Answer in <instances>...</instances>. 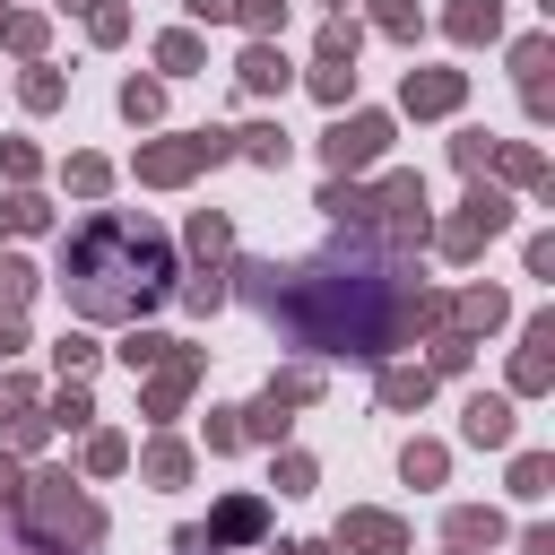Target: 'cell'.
<instances>
[{
    "label": "cell",
    "mask_w": 555,
    "mask_h": 555,
    "mask_svg": "<svg viewBox=\"0 0 555 555\" xmlns=\"http://www.w3.org/2000/svg\"><path fill=\"white\" fill-rule=\"evenodd\" d=\"M234 278H243L234 295H243L269 330H286L304 356H364V364H382L390 347L434 338V330L451 321V295L416 286L408 260L382 251L373 225H347V234H338L330 251H312V260H243Z\"/></svg>",
    "instance_id": "obj_1"
},
{
    "label": "cell",
    "mask_w": 555,
    "mask_h": 555,
    "mask_svg": "<svg viewBox=\"0 0 555 555\" xmlns=\"http://www.w3.org/2000/svg\"><path fill=\"white\" fill-rule=\"evenodd\" d=\"M173 243L156 217H130V208H95L78 234H61V295H69V321H139L147 304L173 295Z\"/></svg>",
    "instance_id": "obj_2"
},
{
    "label": "cell",
    "mask_w": 555,
    "mask_h": 555,
    "mask_svg": "<svg viewBox=\"0 0 555 555\" xmlns=\"http://www.w3.org/2000/svg\"><path fill=\"white\" fill-rule=\"evenodd\" d=\"M17 520H26V546H35V555H87V546L104 538V512L78 494V477H69V468H43V477H26V494H17Z\"/></svg>",
    "instance_id": "obj_3"
},
{
    "label": "cell",
    "mask_w": 555,
    "mask_h": 555,
    "mask_svg": "<svg viewBox=\"0 0 555 555\" xmlns=\"http://www.w3.org/2000/svg\"><path fill=\"white\" fill-rule=\"evenodd\" d=\"M234 156V130H182V139H147L139 156H130V173L147 182V191H182L191 173H208V165H225Z\"/></svg>",
    "instance_id": "obj_4"
},
{
    "label": "cell",
    "mask_w": 555,
    "mask_h": 555,
    "mask_svg": "<svg viewBox=\"0 0 555 555\" xmlns=\"http://www.w3.org/2000/svg\"><path fill=\"white\" fill-rule=\"evenodd\" d=\"M503 225H512V199H503V191H494V182L477 173V191L460 199V217H451V225H434L425 243H434L442 260H477V251H486V243H494Z\"/></svg>",
    "instance_id": "obj_5"
},
{
    "label": "cell",
    "mask_w": 555,
    "mask_h": 555,
    "mask_svg": "<svg viewBox=\"0 0 555 555\" xmlns=\"http://www.w3.org/2000/svg\"><path fill=\"white\" fill-rule=\"evenodd\" d=\"M269 529V503L260 494H225L208 520H182L173 529V555H225V546H251Z\"/></svg>",
    "instance_id": "obj_6"
},
{
    "label": "cell",
    "mask_w": 555,
    "mask_h": 555,
    "mask_svg": "<svg viewBox=\"0 0 555 555\" xmlns=\"http://www.w3.org/2000/svg\"><path fill=\"white\" fill-rule=\"evenodd\" d=\"M382 147H390V113H338L321 130V165L330 173H364V165H382Z\"/></svg>",
    "instance_id": "obj_7"
},
{
    "label": "cell",
    "mask_w": 555,
    "mask_h": 555,
    "mask_svg": "<svg viewBox=\"0 0 555 555\" xmlns=\"http://www.w3.org/2000/svg\"><path fill=\"white\" fill-rule=\"evenodd\" d=\"M199 373H208V356H199V347H173L165 364H147V382H139V416H147V425H173V416H182V399L199 390Z\"/></svg>",
    "instance_id": "obj_8"
},
{
    "label": "cell",
    "mask_w": 555,
    "mask_h": 555,
    "mask_svg": "<svg viewBox=\"0 0 555 555\" xmlns=\"http://www.w3.org/2000/svg\"><path fill=\"white\" fill-rule=\"evenodd\" d=\"M460 95H468V69H408L399 78V113H416V121L460 113Z\"/></svg>",
    "instance_id": "obj_9"
},
{
    "label": "cell",
    "mask_w": 555,
    "mask_h": 555,
    "mask_svg": "<svg viewBox=\"0 0 555 555\" xmlns=\"http://www.w3.org/2000/svg\"><path fill=\"white\" fill-rule=\"evenodd\" d=\"M338 555H408L399 512H338Z\"/></svg>",
    "instance_id": "obj_10"
},
{
    "label": "cell",
    "mask_w": 555,
    "mask_h": 555,
    "mask_svg": "<svg viewBox=\"0 0 555 555\" xmlns=\"http://www.w3.org/2000/svg\"><path fill=\"white\" fill-rule=\"evenodd\" d=\"M512 434H520L512 390H477V399H468V416H460V442H477V451H512Z\"/></svg>",
    "instance_id": "obj_11"
},
{
    "label": "cell",
    "mask_w": 555,
    "mask_h": 555,
    "mask_svg": "<svg viewBox=\"0 0 555 555\" xmlns=\"http://www.w3.org/2000/svg\"><path fill=\"white\" fill-rule=\"evenodd\" d=\"M234 78H243V95H286L295 87V61L278 52V35H251L243 61H234Z\"/></svg>",
    "instance_id": "obj_12"
},
{
    "label": "cell",
    "mask_w": 555,
    "mask_h": 555,
    "mask_svg": "<svg viewBox=\"0 0 555 555\" xmlns=\"http://www.w3.org/2000/svg\"><path fill=\"white\" fill-rule=\"evenodd\" d=\"M555 382V312H529L520 356H512V390H546Z\"/></svg>",
    "instance_id": "obj_13"
},
{
    "label": "cell",
    "mask_w": 555,
    "mask_h": 555,
    "mask_svg": "<svg viewBox=\"0 0 555 555\" xmlns=\"http://www.w3.org/2000/svg\"><path fill=\"white\" fill-rule=\"evenodd\" d=\"M503 312H512V304H503V286H460V295H451V330H460V338L503 330Z\"/></svg>",
    "instance_id": "obj_14"
},
{
    "label": "cell",
    "mask_w": 555,
    "mask_h": 555,
    "mask_svg": "<svg viewBox=\"0 0 555 555\" xmlns=\"http://www.w3.org/2000/svg\"><path fill=\"white\" fill-rule=\"evenodd\" d=\"M442 538L451 546H503V512L494 503H451L442 512Z\"/></svg>",
    "instance_id": "obj_15"
},
{
    "label": "cell",
    "mask_w": 555,
    "mask_h": 555,
    "mask_svg": "<svg viewBox=\"0 0 555 555\" xmlns=\"http://www.w3.org/2000/svg\"><path fill=\"white\" fill-rule=\"evenodd\" d=\"M373 390H382V408H390V416H408V408H425V399H434V373H425V364H382V382H373Z\"/></svg>",
    "instance_id": "obj_16"
},
{
    "label": "cell",
    "mask_w": 555,
    "mask_h": 555,
    "mask_svg": "<svg viewBox=\"0 0 555 555\" xmlns=\"http://www.w3.org/2000/svg\"><path fill=\"white\" fill-rule=\"evenodd\" d=\"M486 173H503V182H529V191H555V173H546V165H538V147H520V139H494Z\"/></svg>",
    "instance_id": "obj_17"
},
{
    "label": "cell",
    "mask_w": 555,
    "mask_h": 555,
    "mask_svg": "<svg viewBox=\"0 0 555 555\" xmlns=\"http://www.w3.org/2000/svg\"><path fill=\"white\" fill-rule=\"evenodd\" d=\"M43 416L69 425V434H87V425H95V390H87V373H61V390L43 399Z\"/></svg>",
    "instance_id": "obj_18"
},
{
    "label": "cell",
    "mask_w": 555,
    "mask_h": 555,
    "mask_svg": "<svg viewBox=\"0 0 555 555\" xmlns=\"http://www.w3.org/2000/svg\"><path fill=\"white\" fill-rule=\"evenodd\" d=\"M451 43H494L503 35V0H451Z\"/></svg>",
    "instance_id": "obj_19"
},
{
    "label": "cell",
    "mask_w": 555,
    "mask_h": 555,
    "mask_svg": "<svg viewBox=\"0 0 555 555\" xmlns=\"http://www.w3.org/2000/svg\"><path fill=\"white\" fill-rule=\"evenodd\" d=\"M139 477H147V486H182V477H191V442H173V434H156V442L139 451Z\"/></svg>",
    "instance_id": "obj_20"
},
{
    "label": "cell",
    "mask_w": 555,
    "mask_h": 555,
    "mask_svg": "<svg viewBox=\"0 0 555 555\" xmlns=\"http://www.w3.org/2000/svg\"><path fill=\"white\" fill-rule=\"evenodd\" d=\"M199 61H208V43H199L191 26H165V35H156V69H165V78H191Z\"/></svg>",
    "instance_id": "obj_21"
},
{
    "label": "cell",
    "mask_w": 555,
    "mask_h": 555,
    "mask_svg": "<svg viewBox=\"0 0 555 555\" xmlns=\"http://www.w3.org/2000/svg\"><path fill=\"white\" fill-rule=\"evenodd\" d=\"M321 208H330L338 225H373V191H364V182H347V173H330V182H321Z\"/></svg>",
    "instance_id": "obj_22"
},
{
    "label": "cell",
    "mask_w": 555,
    "mask_h": 555,
    "mask_svg": "<svg viewBox=\"0 0 555 555\" xmlns=\"http://www.w3.org/2000/svg\"><path fill=\"white\" fill-rule=\"evenodd\" d=\"M286 147H295V139H286L278 121H251V130H234V156H251V165H269V173L286 165Z\"/></svg>",
    "instance_id": "obj_23"
},
{
    "label": "cell",
    "mask_w": 555,
    "mask_h": 555,
    "mask_svg": "<svg viewBox=\"0 0 555 555\" xmlns=\"http://www.w3.org/2000/svg\"><path fill=\"white\" fill-rule=\"evenodd\" d=\"M234 425H243V442H269V451H278V442H286V425H295V416H286V408H278V399H251V408H234Z\"/></svg>",
    "instance_id": "obj_24"
},
{
    "label": "cell",
    "mask_w": 555,
    "mask_h": 555,
    "mask_svg": "<svg viewBox=\"0 0 555 555\" xmlns=\"http://www.w3.org/2000/svg\"><path fill=\"white\" fill-rule=\"evenodd\" d=\"M43 225H52V208H43L26 182H17V191H0V234H43Z\"/></svg>",
    "instance_id": "obj_25"
},
{
    "label": "cell",
    "mask_w": 555,
    "mask_h": 555,
    "mask_svg": "<svg viewBox=\"0 0 555 555\" xmlns=\"http://www.w3.org/2000/svg\"><path fill=\"white\" fill-rule=\"evenodd\" d=\"M191 251H199V260H225V251H234L225 208H191Z\"/></svg>",
    "instance_id": "obj_26"
},
{
    "label": "cell",
    "mask_w": 555,
    "mask_h": 555,
    "mask_svg": "<svg viewBox=\"0 0 555 555\" xmlns=\"http://www.w3.org/2000/svg\"><path fill=\"white\" fill-rule=\"evenodd\" d=\"M173 347H182V338H165V330H139V321H130V338H121V347H113V356H121V364H130V373H147V364H165V356H173Z\"/></svg>",
    "instance_id": "obj_27"
},
{
    "label": "cell",
    "mask_w": 555,
    "mask_h": 555,
    "mask_svg": "<svg viewBox=\"0 0 555 555\" xmlns=\"http://www.w3.org/2000/svg\"><path fill=\"white\" fill-rule=\"evenodd\" d=\"M546 486H555V451H512V494L538 503Z\"/></svg>",
    "instance_id": "obj_28"
},
{
    "label": "cell",
    "mask_w": 555,
    "mask_h": 555,
    "mask_svg": "<svg viewBox=\"0 0 555 555\" xmlns=\"http://www.w3.org/2000/svg\"><path fill=\"white\" fill-rule=\"evenodd\" d=\"M356 52H364V26H356V17L338 9V17L321 26V43H312V61H356Z\"/></svg>",
    "instance_id": "obj_29"
},
{
    "label": "cell",
    "mask_w": 555,
    "mask_h": 555,
    "mask_svg": "<svg viewBox=\"0 0 555 555\" xmlns=\"http://www.w3.org/2000/svg\"><path fill=\"white\" fill-rule=\"evenodd\" d=\"M304 87H312L321 104H347V95H356V61H312V69H304Z\"/></svg>",
    "instance_id": "obj_30"
},
{
    "label": "cell",
    "mask_w": 555,
    "mask_h": 555,
    "mask_svg": "<svg viewBox=\"0 0 555 555\" xmlns=\"http://www.w3.org/2000/svg\"><path fill=\"white\" fill-rule=\"evenodd\" d=\"M17 95H26V113H52V104H61V95H69V78H61V69H52V61H35V69H26V78H17Z\"/></svg>",
    "instance_id": "obj_31"
},
{
    "label": "cell",
    "mask_w": 555,
    "mask_h": 555,
    "mask_svg": "<svg viewBox=\"0 0 555 555\" xmlns=\"http://www.w3.org/2000/svg\"><path fill=\"white\" fill-rule=\"evenodd\" d=\"M442 468H451L442 442H408V451H399V477H408V486H442Z\"/></svg>",
    "instance_id": "obj_32"
},
{
    "label": "cell",
    "mask_w": 555,
    "mask_h": 555,
    "mask_svg": "<svg viewBox=\"0 0 555 555\" xmlns=\"http://www.w3.org/2000/svg\"><path fill=\"white\" fill-rule=\"evenodd\" d=\"M26 304H35V260L0 251V312H26Z\"/></svg>",
    "instance_id": "obj_33"
},
{
    "label": "cell",
    "mask_w": 555,
    "mask_h": 555,
    "mask_svg": "<svg viewBox=\"0 0 555 555\" xmlns=\"http://www.w3.org/2000/svg\"><path fill=\"white\" fill-rule=\"evenodd\" d=\"M43 35H52V26H43L35 9H17V17H0V43H9V52H26V61H43Z\"/></svg>",
    "instance_id": "obj_34"
},
{
    "label": "cell",
    "mask_w": 555,
    "mask_h": 555,
    "mask_svg": "<svg viewBox=\"0 0 555 555\" xmlns=\"http://www.w3.org/2000/svg\"><path fill=\"white\" fill-rule=\"evenodd\" d=\"M121 113H130V121L147 130V121L165 113V78H121Z\"/></svg>",
    "instance_id": "obj_35"
},
{
    "label": "cell",
    "mask_w": 555,
    "mask_h": 555,
    "mask_svg": "<svg viewBox=\"0 0 555 555\" xmlns=\"http://www.w3.org/2000/svg\"><path fill=\"white\" fill-rule=\"evenodd\" d=\"M260 399H278V408H312V399H321V373H312V364H304V373H269Z\"/></svg>",
    "instance_id": "obj_36"
},
{
    "label": "cell",
    "mask_w": 555,
    "mask_h": 555,
    "mask_svg": "<svg viewBox=\"0 0 555 555\" xmlns=\"http://www.w3.org/2000/svg\"><path fill=\"white\" fill-rule=\"evenodd\" d=\"M546 61H555V43H546V35H520V43H512V78H520V87H538V78H546Z\"/></svg>",
    "instance_id": "obj_37"
},
{
    "label": "cell",
    "mask_w": 555,
    "mask_h": 555,
    "mask_svg": "<svg viewBox=\"0 0 555 555\" xmlns=\"http://www.w3.org/2000/svg\"><path fill=\"white\" fill-rule=\"evenodd\" d=\"M61 182H69L78 199H95V191H113V165H104V156H69V165H61Z\"/></svg>",
    "instance_id": "obj_38"
},
{
    "label": "cell",
    "mask_w": 555,
    "mask_h": 555,
    "mask_svg": "<svg viewBox=\"0 0 555 555\" xmlns=\"http://www.w3.org/2000/svg\"><path fill=\"white\" fill-rule=\"evenodd\" d=\"M373 26H382V35H399V43H416V35H425L416 0H373Z\"/></svg>",
    "instance_id": "obj_39"
},
{
    "label": "cell",
    "mask_w": 555,
    "mask_h": 555,
    "mask_svg": "<svg viewBox=\"0 0 555 555\" xmlns=\"http://www.w3.org/2000/svg\"><path fill=\"white\" fill-rule=\"evenodd\" d=\"M113 468H130V442L121 434H87V477H113Z\"/></svg>",
    "instance_id": "obj_40"
},
{
    "label": "cell",
    "mask_w": 555,
    "mask_h": 555,
    "mask_svg": "<svg viewBox=\"0 0 555 555\" xmlns=\"http://www.w3.org/2000/svg\"><path fill=\"white\" fill-rule=\"evenodd\" d=\"M234 26L243 35H278L286 26V0H234Z\"/></svg>",
    "instance_id": "obj_41"
},
{
    "label": "cell",
    "mask_w": 555,
    "mask_h": 555,
    "mask_svg": "<svg viewBox=\"0 0 555 555\" xmlns=\"http://www.w3.org/2000/svg\"><path fill=\"white\" fill-rule=\"evenodd\" d=\"M87 35H95V43H121V35H130V9H121V0H95V9H87Z\"/></svg>",
    "instance_id": "obj_42"
},
{
    "label": "cell",
    "mask_w": 555,
    "mask_h": 555,
    "mask_svg": "<svg viewBox=\"0 0 555 555\" xmlns=\"http://www.w3.org/2000/svg\"><path fill=\"white\" fill-rule=\"evenodd\" d=\"M0 173H9V182H35V173H43L35 139H0Z\"/></svg>",
    "instance_id": "obj_43"
},
{
    "label": "cell",
    "mask_w": 555,
    "mask_h": 555,
    "mask_svg": "<svg viewBox=\"0 0 555 555\" xmlns=\"http://www.w3.org/2000/svg\"><path fill=\"white\" fill-rule=\"evenodd\" d=\"M95 356H104V347H95L87 330H61V347H52V364H61V373H87Z\"/></svg>",
    "instance_id": "obj_44"
},
{
    "label": "cell",
    "mask_w": 555,
    "mask_h": 555,
    "mask_svg": "<svg viewBox=\"0 0 555 555\" xmlns=\"http://www.w3.org/2000/svg\"><path fill=\"white\" fill-rule=\"evenodd\" d=\"M312 477H321V468H312L304 451H278V494H312Z\"/></svg>",
    "instance_id": "obj_45"
},
{
    "label": "cell",
    "mask_w": 555,
    "mask_h": 555,
    "mask_svg": "<svg viewBox=\"0 0 555 555\" xmlns=\"http://www.w3.org/2000/svg\"><path fill=\"white\" fill-rule=\"evenodd\" d=\"M208 451H243V425H234V408H208Z\"/></svg>",
    "instance_id": "obj_46"
},
{
    "label": "cell",
    "mask_w": 555,
    "mask_h": 555,
    "mask_svg": "<svg viewBox=\"0 0 555 555\" xmlns=\"http://www.w3.org/2000/svg\"><path fill=\"white\" fill-rule=\"evenodd\" d=\"M35 408V382H17V373H0V416H26Z\"/></svg>",
    "instance_id": "obj_47"
},
{
    "label": "cell",
    "mask_w": 555,
    "mask_h": 555,
    "mask_svg": "<svg viewBox=\"0 0 555 555\" xmlns=\"http://www.w3.org/2000/svg\"><path fill=\"white\" fill-rule=\"evenodd\" d=\"M17 494H26V468H17V451H0V512H17Z\"/></svg>",
    "instance_id": "obj_48"
},
{
    "label": "cell",
    "mask_w": 555,
    "mask_h": 555,
    "mask_svg": "<svg viewBox=\"0 0 555 555\" xmlns=\"http://www.w3.org/2000/svg\"><path fill=\"white\" fill-rule=\"evenodd\" d=\"M17 356H26V321H17V312H0V364H17Z\"/></svg>",
    "instance_id": "obj_49"
},
{
    "label": "cell",
    "mask_w": 555,
    "mask_h": 555,
    "mask_svg": "<svg viewBox=\"0 0 555 555\" xmlns=\"http://www.w3.org/2000/svg\"><path fill=\"white\" fill-rule=\"evenodd\" d=\"M182 9H191L199 26H234V0H182Z\"/></svg>",
    "instance_id": "obj_50"
},
{
    "label": "cell",
    "mask_w": 555,
    "mask_h": 555,
    "mask_svg": "<svg viewBox=\"0 0 555 555\" xmlns=\"http://www.w3.org/2000/svg\"><path fill=\"white\" fill-rule=\"evenodd\" d=\"M520 555H555V529H546V520H529V529H520Z\"/></svg>",
    "instance_id": "obj_51"
},
{
    "label": "cell",
    "mask_w": 555,
    "mask_h": 555,
    "mask_svg": "<svg viewBox=\"0 0 555 555\" xmlns=\"http://www.w3.org/2000/svg\"><path fill=\"white\" fill-rule=\"evenodd\" d=\"M286 555H338V538H295Z\"/></svg>",
    "instance_id": "obj_52"
},
{
    "label": "cell",
    "mask_w": 555,
    "mask_h": 555,
    "mask_svg": "<svg viewBox=\"0 0 555 555\" xmlns=\"http://www.w3.org/2000/svg\"><path fill=\"white\" fill-rule=\"evenodd\" d=\"M61 9H95V0H61Z\"/></svg>",
    "instance_id": "obj_53"
},
{
    "label": "cell",
    "mask_w": 555,
    "mask_h": 555,
    "mask_svg": "<svg viewBox=\"0 0 555 555\" xmlns=\"http://www.w3.org/2000/svg\"><path fill=\"white\" fill-rule=\"evenodd\" d=\"M321 9H330V17H338V9H347V0H321Z\"/></svg>",
    "instance_id": "obj_54"
},
{
    "label": "cell",
    "mask_w": 555,
    "mask_h": 555,
    "mask_svg": "<svg viewBox=\"0 0 555 555\" xmlns=\"http://www.w3.org/2000/svg\"><path fill=\"white\" fill-rule=\"evenodd\" d=\"M269 555H286V546H269Z\"/></svg>",
    "instance_id": "obj_55"
}]
</instances>
